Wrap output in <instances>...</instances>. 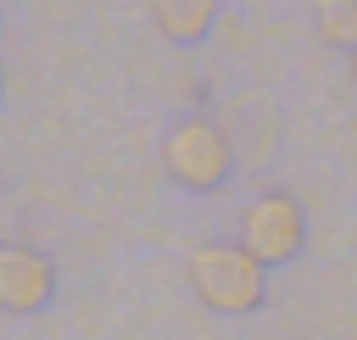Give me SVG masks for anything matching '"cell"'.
Here are the masks:
<instances>
[{"label": "cell", "instance_id": "cell-2", "mask_svg": "<svg viewBox=\"0 0 357 340\" xmlns=\"http://www.w3.org/2000/svg\"><path fill=\"white\" fill-rule=\"evenodd\" d=\"M162 173L178 190H218L229 178V134L206 117H184L162 139Z\"/></svg>", "mask_w": 357, "mask_h": 340}, {"label": "cell", "instance_id": "cell-1", "mask_svg": "<svg viewBox=\"0 0 357 340\" xmlns=\"http://www.w3.org/2000/svg\"><path fill=\"white\" fill-rule=\"evenodd\" d=\"M184 279H190L195 301L212 307V312H257L262 307V290H268V268L240 240L234 245H223V240L195 245L184 256Z\"/></svg>", "mask_w": 357, "mask_h": 340}, {"label": "cell", "instance_id": "cell-4", "mask_svg": "<svg viewBox=\"0 0 357 340\" xmlns=\"http://www.w3.org/2000/svg\"><path fill=\"white\" fill-rule=\"evenodd\" d=\"M50 290H56V268H50L45 251H33V245H0V301L11 312L45 307Z\"/></svg>", "mask_w": 357, "mask_h": 340}, {"label": "cell", "instance_id": "cell-7", "mask_svg": "<svg viewBox=\"0 0 357 340\" xmlns=\"http://www.w3.org/2000/svg\"><path fill=\"white\" fill-rule=\"evenodd\" d=\"M351 84H357V56H351Z\"/></svg>", "mask_w": 357, "mask_h": 340}, {"label": "cell", "instance_id": "cell-6", "mask_svg": "<svg viewBox=\"0 0 357 340\" xmlns=\"http://www.w3.org/2000/svg\"><path fill=\"white\" fill-rule=\"evenodd\" d=\"M318 39L357 56V0H329V6H318Z\"/></svg>", "mask_w": 357, "mask_h": 340}, {"label": "cell", "instance_id": "cell-3", "mask_svg": "<svg viewBox=\"0 0 357 340\" xmlns=\"http://www.w3.org/2000/svg\"><path fill=\"white\" fill-rule=\"evenodd\" d=\"M240 245H245L262 268L290 262V256L307 245V217H301V201H296V195H284V190L257 195V201L240 212Z\"/></svg>", "mask_w": 357, "mask_h": 340}, {"label": "cell", "instance_id": "cell-5", "mask_svg": "<svg viewBox=\"0 0 357 340\" xmlns=\"http://www.w3.org/2000/svg\"><path fill=\"white\" fill-rule=\"evenodd\" d=\"M212 17H218V6H206V0H156V6H151V28H156L162 39H173V45L206 39Z\"/></svg>", "mask_w": 357, "mask_h": 340}]
</instances>
